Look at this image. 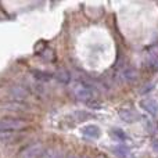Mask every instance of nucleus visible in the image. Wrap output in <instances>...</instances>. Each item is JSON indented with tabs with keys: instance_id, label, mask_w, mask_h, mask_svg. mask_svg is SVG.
Wrapping results in <instances>:
<instances>
[{
	"instance_id": "nucleus-1",
	"label": "nucleus",
	"mask_w": 158,
	"mask_h": 158,
	"mask_svg": "<svg viewBox=\"0 0 158 158\" xmlns=\"http://www.w3.org/2000/svg\"><path fill=\"white\" fill-rule=\"evenodd\" d=\"M72 93L79 100H92L94 97V90L89 86V85L83 83V82H75L74 87H72Z\"/></svg>"
},
{
	"instance_id": "nucleus-2",
	"label": "nucleus",
	"mask_w": 158,
	"mask_h": 158,
	"mask_svg": "<svg viewBox=\"0 0 158 158\" xmlns=\"http://www.w3.org/2000/svg\"><path fill=\"white\" fill-rule=\"evenodd\" d=\"M44 148L40 143H32L24 147L18 154V158H42Z\"/></svg>"
},
{
	"instance_id": "nucleus-3",
	"label": "nucleus",
	"mask_w": 158,
	"mask_h": 158,
	"mask_svg": "<svg viewBox=\"0 0 158 158\" xmlns=\"http://www.w3.org/2000/svg\"><path fill=\"white\" fill-rule=\"evenodd\" d=\"M27 123L18 118H3L0 119V131H19L24 129Z\"/></svg>"
},
{
	"instance_id": "nucleus-4",
	"label": "nucleus",
	"mask_w": 158,
	"mask_h": 158,
	"mask_svg": "<svg viewBox=\"0 0 158 158\" xmlns=\"http://www.w3.org/2000/svg\"><path fill=\"white\" fill-rule=\"evenodd\" d=\"M140 107L153 117H158V101L154 98H144L140 101Z\"/></svg>"
},
{
	"instance_id": "nucleus-5",
	"label": "nucleus",
	"mask_w": 158,
	"mask_h": 158,
	"mask_svg": "<svg viewBox=\"0 0 158 158\" xmlns=\"http://www.w3.org/2000/svg\"><path fill=\"white\" fill-rule=\"evenodd\" d=\"M82 133H83V136L89 137V139H98L101 135L100 132V128L96 125H86L83 129H82Z\"/></svg>"
},
{
	"instance_id": "nucleus-6",
	"label": "nucleus",
	"mask_w": 158,
	"mask_h": 158,
	"mask_svg": "<svg viewBox=\"0 0 158 158\" xmlns=\"http://www.w3.org/2000/svg\"><path fill=\"white\" fill-rule=\"evenodd\" d=\"M119 117L122 118L125 122H135L139 119V114L132 110H121L119 111Z\"/></svg>"
},
{
	"instance_id": "nucleus-7",
	"label": "nucleus",
	"mask_w": 158,
	"mask_h": 158,
	"mask_svg": "<svg viewBox=\"0 0 158 158\" xmlns=\"http://www.w3.org/2000/svg\"><path fill=\"white\" fill-rule=\"evenodd\" d=\"M67 156L64 154V151L58 150V148H47L44 150L42 158H65Z\"/></svg>"
},
{
	"instance_id": "nucleus-8",
	"label": "nucleus",
	"mask_w": 158,
	"mask_h": 158,
	"mask_svg": "<svg viewBox=\"0 0 158 158\" xmlns=\"http://www.w3.org/2000/svg\"><path fill=\"white\" fill-rule=\"evenodd\" d=\"M114 153L117 154L118 157H121V158H126L128 157V154H129V148L126 147V146H123V144H119V146H117V147L114 148Z\"/></svg>"
},
{
	"instance_id": "nucleus-9",
	"label": "nucleus",
	"mask_w": 158,
	"mask_h": 158,
	"mask_svg": "<svg viewBox=\"0 0 158 158\" xmlns=\"http://www.w3.org/2000/svg\"><path fill=\"white\" fill-rule=\"evenodd\" d=\"M13 96H14L15 98H18V100H22V98L27 96V92H25V90L22 89L21 86L14 87V89H13Z\"/></svg>"
},
{
	"instance_id": "nucleus-10",
	"label": "nucleus",
	"mask_w": 158,
	"mask_h": 158,
	"mask_svg": "<svg viewBox=\"0 0 158 158\" xmlns=\"http://www.w3.org/2000/svg\"><path fill=\"white\" fill-rule=\"evenodd\" d=\"M112 136H114L115 139H118L119 142L126 140V135H125V132H123L122 129H112Z\"/></svg>"
},
{
	"instance_id": "nucleus-11",
	"label": "nucleus",
	"mask_w": 158,
	"mask_h": 158,
	"mask_svg": "<svg viewBox=\"0 0 158 158\" xmlns=\"http://www.w3.org/2000/svg\"><path fill=\"white\" fill-rule=\"evenodd\" d=\"M153 148H154V151H157L158 153V139L153 142Z\"/></svg>"
},
{
	"instance_id": "nucleus-12",
	"label": "nucleus",
	"mask_w": 158,
	"mask_h": 158,
	"mask_svg": "<svg viewBox=\"0 0 158 158\" xmlns=\"http://www.w3.org/2000/svg\"><path fill=\"white\" fill-rule=\"evenodd\" d=\"M65 158H79V157H77V156H74V154H69V156H67Z\"/></svg>"
},
{
	"instance_id": "nucleus-13",
	"label": "nucleus",
	"mask_w": 158,
	"mask_h": 158,
	"mask_svg": "<svg viewBox=\"0 0 158 158\" xmlns=\"http://www.w3.org/2000/svg\"><path fill=\"white\" fill-rule=\"evenodd\" d=\"M82 158H87V157H82Z\"/></svg>"
}]
</instances>
